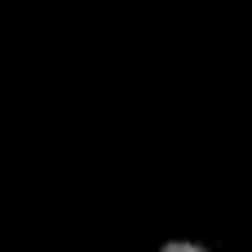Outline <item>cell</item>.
<instances>
[{"mask_svg":"<svg viewBox=\"0 0 252 252\" xmlns=\"http://www.w3.org/2000/svg\"><path fill=\"white\" fill-rule=\"evenodd\" d=\"M159 252H208L204 244H190V239H168Z\"/></svg>","mask_w":252,"mask_h":252,"instance_id":"cell-1","label":"cell"}]
</instances>
